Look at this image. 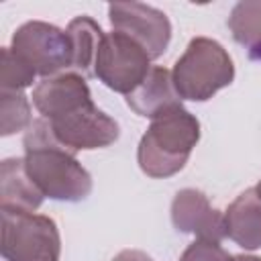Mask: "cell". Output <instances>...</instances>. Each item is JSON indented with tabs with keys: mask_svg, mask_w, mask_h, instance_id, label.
<instances>
[{
	"mask_svg": "<svg viewBox=\"0 0 261 261\" xmlns=\"http://www.w3.org/2000/svg\"><path fill=\"white\" fill-rule=\"evenodd\" d=\"M24 165L31 179L51 200L80 202L92 192V177L75 151L57 141L47 118L33 120L24 135Z\"/></svg>",
	"mask_w": 261,
	"mask_h": 261,
	"instance_id": "1",
	"label": "cell"
},
{
	"mask_svg": "<svg viewBox=\"0 0 261 261\" xmlns=\"http://www.w3.org/2000/svg\"><path fill=\"white\" fill-rule=\"evenodd\" d=\"M198 139V118L184 106H175L151 120V126L139 143V167L149 177H169L184 169Z\"/></svg>",
	"mask_w": 261,
	"mask_h": 261,
	"instance_id": "2",
	"label": "cell"
},
{
	"mask_svg": "<svg viewBox=\"0 0 261 261\" xmlns=\"http://www.w3.org/2000/svg\"><path fill=\"white\" fill-rule=\"evenodd\" d=\"M234 77V65L226 49L208 37H196L175 61L171 80L181 100L204 102Z\"/></svg>",
	"mask_w": 261,
	"mask_h": 261,
	"instance_id": "3",
	"label": "cell"
},
{
	"mask_svg": "<svg viewBox=\"0 0 261 261\" xmlns=\"http://www.w3.org/2000/svg\"><path fill=\"white\" fill-rule=\"evenodd\" d=\"M2 255L6 261H59L61 239L53 218L2 210Z\"/></svg>",
	"mask_w": 261,
	"mask_h": 261,
	"instance_id": "4",
	"label": "cell"
},
{
	"mask_svg": "<svg viewBox=\"0 0 261 261\" xmlns=\"http://www.w3.org/2000/svg\"><path fill=\"white\" fill-rule=\"evenodd\" d=\"M149 61L151 57L137 41L118 31H112L102 37L96 55L94 77H98L110 90L126 96L149 73Z\"/></svg>",
	"mask_w": 261,
	"mask_h": 261,
	"instance_id": "5",
	"label": "cell"
},
{
	"mask_svg": "<svg viewBox=\"0 0 261 261\" xmlns=\"http://www.w3.org/2000/svg\"><path fill=\"white\" fill-rule=\"evenodd\" d=\"M10 49L43 77L61 73V69L71 67L73 59L67 31L41 20H31L18 27L12 35Z\"/></svg>",
	"mask_w": 261,
	"mask_h": 261,
	"instance_id": "6",
	"label": "cell"
},
{
	"mask_svg": "<svg viewBox=\"0 0 261 261\" xmlns=\"http://www.w3.org/2000/svg\"><path fill=\"white\" fill-rule=\"evenodd\" d=\"M114 31L137 41L151 59L163 55L171 39V24L165 12L141 2H114L108 6Z\"/></svg>",
	"mask_w": 261,
	"mask_h": 261,
	"instance_id": "7",
	"label": "cell"
},
{
	"mask_svg": "<svg viewBox=\"0 0 261 261\" xmlns=\"http://www.w3.org/2000/svg\"><path fill=\"white\" fill-rule=\"evenodd\" d=\"M49 122L57 141L71 151L108 147L118 139V124L94 102H88Z\"/></svg>",
	"mask_w": 261,
	"mask_h": 261,
	"instance_id": "8",
	"label": "cell"
},
{
	"mask_svg": "<svg viewBox=\"0 0 261 261\" xmlns=\"http://www.w3.org/2000/svg\"><path fill=\"white\" fill-rule=\"evenodd\" d=\"M171 220L177 230L192 232L204 241L220 243L226 237L224 214L212 208L200 190L186 188L175 194L171 202Z\"/></svg>",
	"mask_w": 261,
	"mask_h": 261,
	"instance_id": "9",
	"label": "cell"
},
{
	"mask_svg": "<svg viewBox=\"0 0 261 261\" xmlns=\"http://www.w3.org/2000/svg\"><path fill=\"white\" fill-rule=\"evenodd\" d=\"M88 102H92L90 88L84 77L73 71L45 77L33 90V104L47 120H55L63 114H69Z\"/></svg>",
	"mask_w": 261,
	"mask_h": 261,
	"instance_id": "10",
	"label": "cell"
},
{
	"mask_svg": "<svg viewBox=\"0 0 261 261\" xmlns=\"http://www.w3.org/2000/svg\"><path fill=\"white\" fill-rule=\"evenodd\" d=\"M126 104L139 116H145L151 120L175 106H181V98L175 92L171 71L159 65L151 67L145 80L130 94H126Z\"/></svg>",
	"mask_w": 261,
	"mask_h": 261,
	"instance_id": "11",
	"label": "cell"
},
{
	"mask_svg": "<svg viewBox=\"0 0 261 261\" xmlns=\"http://www.w3.org/2000/svg\"><path fill=\"white\" fill-rule=\"evenodd\" d=\"M43 202V192L31 179L24 157L4 159L0 165V208L4 212H35Z\"/></svg>",
	"mask_w": 261,
	"mask_h": 261,
	"instance_id": "12",
	"label": "cell"
},
{
	"mask_svg": "<svg viewBox=\"0 0 261 261\" xmlns=\"http://www.w3.org/2000/svg\"><path fill=\"white\" fill-rule=\"evenodd\" d=\"M226 237L243 249L261 247V196L255 188L245 190L224 212Z\"/></svg>",
	"mask_w": 261,
	"mask_h": 261,
	"instance_id": "13",
	"label": "cell"
},
{
	"mask_svg": "<svg viewBox=\"0 0 261 261\" xmlns=\"http://www.w3.org/2000/svg\"><path fill=\"white\" fill-rule=\"evenodd\" d=\"M67 37L71 41V55H73L71 67L82 71L84 75L94 77L96 55H98V49L104 37L102 29L90 16H77L69 22Z\"/></svg>",
	"mask_w": 261,
	"mask_h": 261,
	"instance_id": "14",
	"label": "cell"
},
{
	"mask_svg": "<svg viewBox=\"0 0 261 261\" xmlns=\"http://www.w3.org/2000/svg\"><path fill=\"white\" fill-rule=\"evenodd\" d=\"M228 29L251 59H261V0L239 2L228 16Z\"/></svg>",
	"mask_w": 261,
	"mask_h": 261,
	"instance_id": "15",
	"label": "cell"
},
{
	"mask_svg": "<svg viewBox=\"0 0 261 261\" xmlns=\"http://www.w3.org/2000/svg\"><path fill=\"white\" fill-rule=\"evenodd\" d=\"M2 122L0 133L4 137L31 126V106L22 90H2Z\"/></svg>",
	"mask_w": 261,
	"mask_h": 261,
	"instance_id": "16",
	"label": "cell"
},
{
	"mask_svg": "<svg viewBox=\"0 0 261 261\" xmlns=\"http://www.w3.org/2000/svg\"><path fill=\"white\" fill-rule=\"evenodd\" d=\"M35 69L22 61L10 47L2 49V61H0V86L2 90H22L33 84Z\"/></svg>",
	"mask_w": 261,
	"mask_h": 261,
	"instance_id": "17",
	"label": "cell"
},
{
	"mask_svg": "<svg viewBox=\"0 0 261 261\" xmlns=\"http://www.w3.org/2000/svg\"><path fill=\"white\" fill-rule=\"evenodd\" d=\"M230 255L212 241H204V239H196L179 257V261H226Z\"/></svg>",
	"mask_w": 261,
	"mask_h": 261,
	"instance_id": "18",
	"label": "cell"
},
{
	"mask_svg": "<svg viewBox=\"0 0 261 261\" xmlns=\"http://www.w3.org/2000/svg\"><path fill=\"white\" fill-rule=\"evenodd\" d=\"M112 261H153L147 253H143V251H139V249H124V251H120Z\"/></svg>",
	"mask_w": 261,
	"mask_h": 261,
	"instance_id": "19",
	"label": "cell"
},
{
	"mask_svg": "<svg viewBox=\"0 0 261 261\" xmlns=\"http://www.w3.org/2000/svg\"><path fill=\"white\" fill-rule=\"evenodd\" d=\"M226 261H261V257H255V255H230Z\"/></svg>",
	"mask_w": 261,
	"mask_h": 261,
	"instance_id": "20",
	"label": "cell"
},
{
	"mask_svg": "<svg viewBox=\"0 0 261 261\" xmlns=\"http://www.w3.org/2000/svg\"><path fill=\"white\" fill-rule=\"evenodd\" d=\"M255 190H257V194H259V196H261V181H259V184H257V188H255Z\"/></svg>",
	"mask_w": 261,
	"mask_h": 261,
	"instance_id": "21",
	"label": "cell"
}]
</instances>
